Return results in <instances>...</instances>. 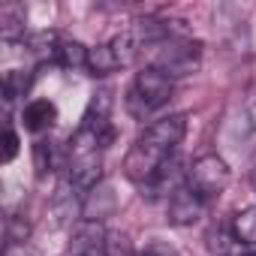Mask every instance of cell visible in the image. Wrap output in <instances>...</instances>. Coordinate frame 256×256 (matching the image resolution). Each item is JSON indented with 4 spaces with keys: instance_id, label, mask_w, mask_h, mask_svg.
<instances>
[{
    "instance_id": "cell-1",
    "label": "cell",
    "mask_w": 256,
    "mask_h": 256,
    "mask_svg": "<svg viewBox=\"0 0 256 256\" xmlns=\"http://www.w3.org/2000/svg\"><path fill=\"white\" fill-rule=\"evenodd\" d=\"M184 133H187V114H169V118L148 124L145 133L130 145V151L124 157L126 178L136 181L139 187L157 178V172L175 157V148L181 145Z\"/></svg>"
},
{
    "instance_id": "cell-2",
    "label": "cell",
    "mask_w": 256,
    "mask_h": 256,
    "mask_svg": "<svg viewBox=\"0 0 256 256\" xmlns=\"http://www.w3.org/2000/svg\"><path fill=\"white\" fill-rule=\"evenodd\" d=\"M102 145L94 130L78 126L66 145V187L78 196H88L100 187L102 178Z\"/></svg>"
},
{
    "instance_id": "cell-3",
    "label": "cell",
    "mask_w": 256,
    "mask_h": 256,
    "mask_svg": "<svg viewBox=\"0 0 256 256\" xmlns=\"http://www.w3.org/2000/svg\"><path fill=\"white\" fill-rule=\"evenodd\" d=\"M175 94V78H169L166 72L154 70V66H145L142 72H136L130 90H126V112H130L136 120H145L151 118L154 112H160Z\"/></svg>"
},
{
    "instance_id": "cell-4",
    "label": "cell",
    "mask_w": 256,
    "mask_h": 256,
    "mask_svg": "<svg viewBox=\"0 0 256 256\" xmlns=\"http://www.w3.org/2000/svg\"><path fill=\"white\" fill-rule=\"evenodd\" d=\"M151 54V64L154 70L166 72L169 78H178V76H187L199 66L202 60V42L190 40V36H181V34H172L166 40H160L157 46L148 48Z\"/></svg>"
},
{
    "instance_id": "cell-5",
    "label": "cell",
    "mask_w": 256,
    "mask_h": 256,
    "mask_svg": "<svg viewBox=\"0 0 256 256\" xmlns=\"http://www.w3.org/2000/svg\"><path fill=\"white\" fill-rule=\"evenodd\" d=\"M229 181H232V169H229V163L223 160V157H217V154H205V157H196L193 163H190V169H187V187L190 190H196L202 199H214V196H220L226 187H229Z\"/></svg>"
},
{
    "instance_id": "cell-6",
    "label": "cell",
    "mask_w": 256,
    "mask_h": 256,
    "mask_svg": "<svg viewBox=\"0 0 256 256\" xmlns=\"http://www.w3.org/2000/svg\"><path fill=\"white\" fill-rule=\"evenodd\" d=\"M208 211V199H202L196 190H190L187 184L178 187L169 199H166V217L172 226H193L205 217Z\"/></svg>"
},
{
    "instance_id": "cell-7",
    "label": "cell",
    "mask_w": 256,
    "mask_h": 256,
    "mask_svg": "<svg viewBox=\"0 0 256 256\" xmlns=\"http://www.w3.org/2000/svg\"><path fill=\"white\" fill-rule=\"evenodd\" d=\"M108 232L100 220H82L70 241V256H106Z\"/></svg>"
},
{
    "instance_id": "cell-8",
    "label": "cell",
    "mask_w": 256,
    "mask_h": 256,
    "mask_svg": "<svg viewBox=\"0 0 256 256\" xmlns=\"http://www.w3.org/2000/svg\"><path fill=\"white\" fill-rule=\"evenodd\" d=\"M54 120H58V106L52 100H30L22 108V124H24V130H30V133L52 130Z\"/></svg>"
},
{
    "instance_id": "cell-9",
    "label": "cell",
    "mask_w": 256,
    "mask_h": 256,
    "mask_svg": "<svg viewBox=\"0 0 256 256\" xmlns=\"http://www.w3.org/2000/svg\"><path fill=\"white\" fill-rule=\"evenodd\" d=\"M118 70H124V66H120V60H118V54H114V48H112L108 42L94 46V48L88 52V76L106 78V76H112V72H118Z\"/></svg>"
},
{
    "instance_id": "cell-10",
    "label": "cell",
    "mask_w": 256,
    "mask_h": 256,
    "mask_svg": "<svg viewBox=\"0 0 256 256\" xmlns=\"http://www.w3.org/2000/svg\"><path fill=\"white\" fill-rule=\"evenodd\" d=\"M88 52L90 48H84L78 40H60L54 64H60L64 70H88Z\"/></svg>"
},
{
    "instance_id": "cell-11",
    "label": "cell",
    "mask_w": 256,
    "mask_h": 256,
    "mask_svg": "<svg viewBox=\"0 0 256 256\" xmlns=\"http://www.w3.org/2000/svg\"><path fill=\"white\" fill-rule=\"evenodd\" d=\"M232 235L244 247H256V208H244L232 217Z\"/></svg>"
},
{
    "instance_id": "cell-12",
    "label": "cell",
    "mask_w": 256,
    "mask_h": 256,
    "mask_svg": "<svg viewBox=\"0 0 256 256\" xmlns=\"http://www.w3.org/2000/svg\"><path fill=\"white\" fill-rule=\"evenodd\" d=\"M30 82H34L30 72H24V70H10V72L4 76V102L12 106L18 96H24L28 88H30Z\"/></svg>"
},
{
    "instance_id": "cell-13",
    "label": "cell",
    "mask_w": 256,
    "mask_h": 256,
    "mask_svg": "<svg viewBox=\"0 0 256 256\" xmlns=\"http://www.w3.org/2000/svg\"><path fill=\"white\" fill-rule=\"evenodd\" d=\"M34 157H36V175H40V178H46V172H54V166H58V154H54L52 142H36Z\"/></svg>"
},
{
    "instance_id": "cell-14",
    "label": "cell",
    "mask_w": 256,
    "mask_h": 256,
    "mask_svg": "<svg viewBox=\"0 0 256 256\" xmlns=\"http://www.w3.org/2000/svg\"><path fill=\"white\" fill-rule=\"evenodd\" d=\"M18 151H22V139H18V133L12 130V126L6 124V130H4V154H0V160L12 163L18 157Z\"/></svg>"
},
{
    "instance_id": "cell-15",
    "label": "cell",
    "mask_w": 256,
    "mask_h": 256,
    "mask_svg": "<svg viewBox=\"0 0 256 256\" xmlns=\"http://www.w3.org/2000/svg\"><path fill=\"white\" fill-rule=\"evenodd\" d=\"M106 256H139L130 241H126L124 235H108V247H106Z\"/></svg>"
},
{
    "instance_id": "cell-16",
    "label": "cell",
    "mask_w": 256,
    "mask_h": 256,
    "mask_svg": "<svg viewBox=\"0 0 256 256\" xmlns=\"http://www.w3.org/2000/svg\"><path fill=\"white\" fill-rule=\"evenodd\" d=\"M28 235H30V226L22 223L18 217H12V220H10V232H6L10 244H22V241H28Z\"/></svg>"
},
{
    "instance_id": "cell-17",
    "label": "cell",
    "mask_w": 256,
    "mask_h": 256,
    "mask_svg": "<svg viewBox=\"0 0 256 256\" xmlns=\"http://www.w3.org/2000/svg\"><path fill=\"white\" fill-rule=\"evenodd\" d=\"M4 256H34L24 244H6V250H4Z\"/></svg>"
},
{
    "instance_id": "cell-18",
    "label": "cell",
    "mask_w": 256,
    "mask_h": 256,
    "mask_svg": "<svg viewBox=\"0 0 256 256\" xmlns=\"http://www.w3.org/2000/svg\"><path fill=\"white\" fill-rule=\"evenodd\" d=\"M235 256H256V250H241V253H235Z\"/></svg>"
},
{
    "instance_id": "cell-19",
    "label": "cell",
    "mask_w": 256,
    "mask_h": 256,
    "mask_svg": "<svg viewBox=\"0 0 256 256\" xmlns=\"http://www.w3.org/2000/svg\"><path fill=\"white\" fill-rule=\"evenodd\" d=\"M145 256H160V253H157V250H148V253H145Z\"/></svg>"
},
{
    "instance_id": "cell-20",
    "label": "cell",
    "mask_w": 256,
    "mask_h": 256,
    "mask_svg": "<svg viewBox=\"0 0 256 256\" xmlns=\"http://www.w3.org/2000/svg\"><path fill=\"white\" fill-rule=\"evenodd\" d=\"M253 184H256V175H253Z\"/></svg>"
}]
</instances>
